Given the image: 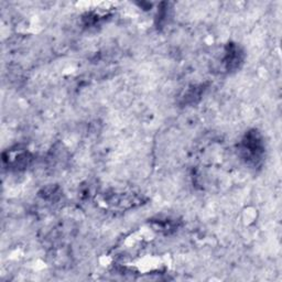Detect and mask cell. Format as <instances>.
Instances as JSON below:
<instances>
[{
  "instance_id": "7a4b0ae2",
  "label": "cell",
  "mask_w": 282,
  "mask_h": 282,
  "mask_svg": "<svg viewBox=\"0 0 282 282\" xmlns=\"http://www.w3.org/2000/svg\"><path fill=\"white\" fill-rule=\"evenodd\" d=\"M240 51L237 47L232 46L229 47V51L227 53V64L228 68H237L238 63L240 62Z\"/></svg>"
},
{
  "instance_id": "6da1fadb",
  "label": "cell",
  "mask_w": 282,
  "mask_h": 282,
  "mask_svg": "<svg viewBox=\"0 0 282 282\" xmlns=\"http://www.w3.org/2000/svg\"><path fill=\"white\" fill-rule=\"evenodd\" d=\"M262 143L256 134H249L246 137L244 141V150L248 156L251 157V160H256L260 154L262 153Z\"/></svg>"
}]
</instances>
